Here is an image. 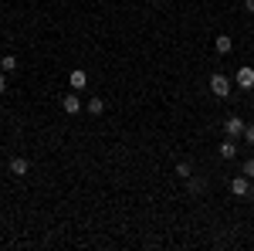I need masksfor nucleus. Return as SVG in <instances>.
I'll use <instances>...</instances> for the list:
<instances>
[{
  "label": "nucleus",
  "instance_id": "nucleus-1",
  "mask_svg": "<svg viewBox=\"0 0 254 251\" xmlns=\"http://www.w3.org/2000/svg\"><path fill=\"white\" fill-rule=\"evenodd\" d=\"M210 92H214L217 98H227V95H231V78L220 75V72H217V75H210Z\"/></svg>",
  "mask_w": 254,
  "mask_h": 251
},
{
  "label": "nucleus",
  "instance_id": "nucleus-2",
  "mask_svg": "<svg viewBox=\"0 0 254 251\" xmlns=\"http://www.w3.org/2000/svg\"><path fill=\"white\" fill-rule=\"evenodd\" d=\"M61 109H64L68 116H78V112H81V98H78V92H64V95H61Z\"/></svg>",
  "mask_w": 254,
  "mask_h": 251
},
{
  "label": "nucleus",
  "instance_id": "nucleus-3",
  "mask_svg": "<svg viewBox=\"0 0 254 251\" xmlns=\"http://www.w3.org/2000/svg\"><path fill=\"white\" fill-rule=\"evenodd\" d=\"M244 126H248V122H244L241 116H227V119H224V133L234 136V139H237V136H244Z\"/></svg>",
  "mask_w": 254,
  "mask_h": 251
},
{
  "label": "nucleus",
  "instance_id": "nucleus-4",
  "mask_svg": "<svg viewBox=\"0 0 254 251\" xmlns=\"http://www.w3.org/2000/svg\"><path fill=\"white\" fill-rule=\"evenodd\" d=\"M234 82H237V88H254V68L251 65H241Z\"/></svg>",
  "mask_w": 254,
  "mask_h": 251
},
{
  "label": "nucleus",
  "instance_id": "nucleus-5",
  "mask_svg": "<svg viewBox=\"0 0 254 251\" xmlns=\"http://www.w3.org/2000/svg\"><path fill=\"white\" fill-rule=\"evenodd\" d=\"M231 193H234V197H248V193H251V176H234V180H231Z\"/></svg>",
  "mask_w": 254,
  "mask_h": 251
},
{
  "label": "nucleus",
  "instance_id": "nucleus-6",
  "mask_svg": "<svg viewBox=\"0 0 254 251\" xmlns=\"http://www.w3.org/2000/svg\"><path fill=\"white\" fill-rule=\"evenodd\" d=\"M217 153H220V160H234L237 156V143H234V136H227L220 146H217Z\"/></svg>",
  "mask_w": 254,
  "mask_h": 251
},
{
  "label": "nucleus",
  "instance_id": "nucleus-7",
  "mask_svg": "<svg viewBox=\"0 0 254 251\" xmlns=\"http://www.w3.org/2000/svg\"><path fill=\"white\" fill-rule=\"evenodd\" d=\"M27 170H31V160L27 156H14L10 160V173L14 176H27Z\"/></svg>",
  "mask_w": 254,
  "mask_h": 251
},
{
  "label": "nucleus",
  "instance_id": "nucleus-8",
  "mask_svg": "<svg viewBox=\"0 0 254 251\" xmlns=\"http://www.w3.org/2000/svg\"><path fill=\"white\" fill-rule=\"evenodd\" d=\"M176 176H180V180H190V176H193V163H190V160H180V163H176V170H173Z\"/></svg>",
  "mask_w": 254,
  "mask_h": 251
},
{
  "label": "nucleus",
  "instance_id": "nucleus-9",
  "mask_svg": "<svg viewBox=\"0 0 254 251\" xmlns=\"http://www.w3.org/2000/svg\"><path fill=\"white\" fill-rule=\"evenodd\" d=\"M68 82H71V88H75V92H81V88H85V85H88V78H85V72H81V68H75V72H71V78H68Z\"/></svg>",
  "mask_w": 254,
  "mask_h": 251
},
{
  "label": "nucleus",
  "instance_id": "nucleus-10",
  "mask_svg": "<svg viewBox=\"0 0 254 251\" xmlns=\"http://www.w3.org/2000/svg\"><path fill=\"white\" fill-rule=\"evenodd\" d=\"M85 109H88V116H102V112H105V102H102L98 95H92V98H88V105H85Z\"/></svg>",
  "mask_w": 254,
  "mask_h": 251
},
{
  "label": "nucleus",
  "instance_id": "nucleus-11",
  "mask_svg": "<svg viewBox=\"0 0 254 251\" xmlns=\"http://www.w3.org/2000/svg\"><path fill=\"white\" fill-rule=\"evenodd\" d=\"M0 72H3V75L17 72V58H14V55H3V58H0Z\"/></svg>",
  "mask_w": 254,
  "mask_h": 251
},
{
  "label": "nucleus",
  "instance_id": "nucleus-12",
  "mask_svg": "<svg viewBox=\"0 0 254 251\" xmlns=\"http://www.w3.org/2000/svg\"><path fill=\"white\" fill-rule=\"evenodd\" d=\"M217 51H220V55H227V51H231V48H234V41L227 38V34H220V38H217V44H214Z\"/></svg>",
  "mask_w": 254,
  "mask_h": 251
},
{
  "label": "nucleus",
  "instance_id": "nucleus-13",
  "mask_svg": "<svg viewBox=\"0 0 254 251\" xmlns=\"http://www.w3.org/2000/svg\"><path fill=\"white\" fill-rule=\"evenodd\" d=\"M190 190L203 193V190H207V180H203V176H190Z\"/></svg>",
  "mask_w": 254,
  "mask_h": 251
},
{
  "label": "nucleus",
  "instance_id": "nucleus-14",
  "mask_svg": "<svg viewBox=\"0 0 254 251\" xmlns=\"http://www.w3.org/2000/svg\"><path fill=\"white\" fill-rule=\"evenodd\" d=\"M241 173H244V176H251V180H254V160H248V163L241 167Z\"/></svg>",
  "mask_w": 254,
  "mask_h": 251
},
{
  "label": "nucleus",
  "instance_id": "nucleus-15",
  "mask_svg": "<svg viewBox=\"0 0 254 251\" xmlns=\"http://www.w3.org/2000/svg\"><path fill=\"white\" fill-rule=\"evenodd\" d=\"M244 139H248V143L254 146V122H251V126H244Z\"/></svg>",
  "mask_w": 254,
  "mask_h": 251
},
{
  "label": "nucleus",
  "instance_id": "nucleus-16",
  "mask_svg": "<svg viewBox=\"0 0 254 251\" xmlns=\"http://www.w3.org/2000/svg\"><path fill=\"white\" fill-rule=\"evenodd\" d=\"M7 92V75H0V95Z\"/></svg>",
  "mask_w": 254,
  "mask_h": 251
},
{
  "label": "nucleus",
  "instance_id": "nucleus-17",
  "mask_svg": "<svg viewBox=\"0 0 254 251\" xmlns=\"http://www.w3.org/2000/svg\"><path fill=\"white\" fill-rule=\"evenodd\" d=\"M244 10H248V14H254V0H244Z\"/></svg>",
  "mask_w": 254,
  "mask_h": 251
}]
</instances>
